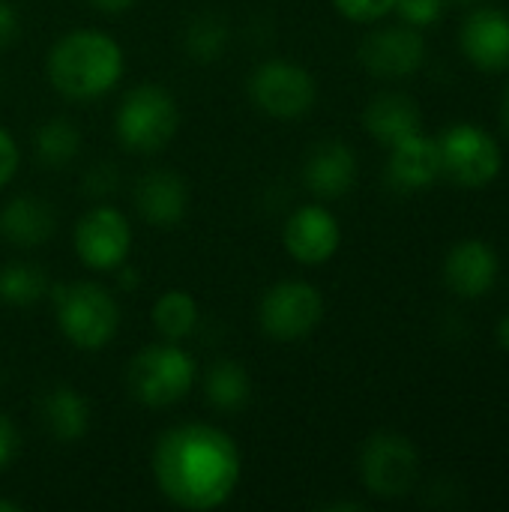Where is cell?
<instances>
[{"instance_id":"8992f818","label":"cell","mask_w":509,"mask_h":512,"mask_svg":"<svg viewBox=\"0 0 509 512\" xmlns=\"http://www.w3.org/2000/svg\"><path fill=\"white\" fill-rule=\"evenodd\" d=\"M252 105L276 120H297L315 108L318 84L309 69L291 60H264L249 75Z\"/></svg>"},{"instance_id":"ba28073f","label":"cell","mask_w":509,"mask_h":512,"mask_svg":"<svg viewBox=\"0 0 509 512\" xmlns=\"http://www.w3.org/2000/svg\"><path fill=\"white\" fill-rule=\"evenodd\" d=\"M78 261L96 273H114L126 264L132 249V225L114 204H93L72 231Z\"/></svg>"},{"instance_id":"1f68e13d","label":"cell","mask_w":509,"mask_h":512,"mask_svg":"<svg viewBox=\"0 0 509 512\" xmlns=\"http://www.w3.org/2000/svg\"><path fill=\"white\" fill-rule=\"evenodd\" d=\"M135 3H138V0H90V6H96V9L105 12V15H123V12H129Z\"/></svg>"},{"instance_id":"5bb4252c","label":"cell","mask_w":509,"mask_h":512,"mask_svg":"<svg viewBox=\"0 0 509 512\" xmlns=\"http://www.w3.org/2000/svg\"><path fill=\"white\" fill-rule=\"evenodd\" d=\"M360 174V162L351 144L345 141H321L312 147L303 165V183L318 198H342L354 189Z\"/></svg>"},{"instance_id":"9a60e30c","label":"cell","mask_w":509,"mask_h":512,"mask_svg":"<svg viewBox=\"0 0 509 512\" xmlns=\"http://www.w3.org/2000/svg\"><path fill=\"white\" fill-rule=\"evenodd\" d=\"M462 51L465 57L486 69H509V15L504 9H477L462 24Z\"/></svg>"},{"instance_id":"7c38bea8","label":"cell","mask_w":509,"mask_h":512,"mask_svg":"<svg viewBox=\"0 0 509 512\" xmlns=\"http://www.w3.org/2000/svg\"><path fill=\"white\" fill-rule=\"evenodd\" d=\"M360 63L375 78H408L426 63V39L417 27H381L360 45Z\"/></svg>"},{"instance_id":"277c9868","label":"cell","mask_w":509,"mask_h":512,"mask_svg":"<svg viewBox=\"0 0 509 512\" xmlns=\"http://www.w3.org/2000/svg\"><path fill=\"white\" fill-rule=\"evenodd\" d=\"M51 303L60 333L78 351H102L120 330V306L99 282L51 285Z\"/></svg>"},{"instance_id":"836d02e7","label":"cell","mask_w":509,"mask_h":512,"mask_svg":"<svg viewBox=\"0 0 509 512\" xmlns=\"http://www.w3.org/2000/svg\"><path fill=\"white\" fill-rule=\"evenodd\" d=\"M324 510L327 512H363L366 510V504H360V501H333V504H324Z\"/></svg>"},{"instance_id":"8d00e7d4","label":"cell","mask_w":509,"mask_h":512,"mask_svg":"<svg viewBox=\"0 0 509 512\" xmlns=\"http://www.w3.org/2000/svg\"><path fill=\"white\" fill-rule=\"evenodd\" d=\"M504 126H507V132H509V90H507V96H504Z\"/></svg>"},{"instance_id":"3957f363","label":"cell","mask_w":509,"mask_h":512,"mask_svg":"<svg viewBox=\"0 0 509 512\" xmlns=\"http://www.w3.org/2000/svg\"><path fill=\"white\" fill-rule=\"evenodd\" d=\"M180 129V105L174 93L156 81L126 90L114 111V135L123 150L135 156H153L165 150Z\"/></svg>"},{"instance_id":"e575fe53","label":"cell","mask_w":509,"mask_h":512,"mask_svg":"<svg viewBox=\"0 0 509 512\" xmlns=\"http://www.w3.org/2000/svg\"><path fill=\"white\" fill-rule=\"evenodd\" d=\"M498 345H501L504 351H509V315H504L501 324H498Z\"/></svg>"},{"instance_id":"83f0119b","label":"cell","mask_w":509,"mask_h":512,"mask_svg":"<svg viewBox=\"0 0 509 512\" xmlns=\"http://www.w3.org/2000/svg\"><path fill=\"white\" fill-rule=\"evenodd\" d=\"M21 165V150H18V141L12 138V132L6 126H0V189L15 177Z\"/></svg>"},{"instance_id":"f546056e","label":"cell","mask_w":509,"mask_h":512,"mask_svg":"<svg viewBox=\"0 0 509 512\" xmlns=\"http://www.w3.org/2000/svg\"><path fill=\"white\" fill-rule=\"evenodd\" d=\"M18 450H21V435H18L15 423L0 411V471H6L15 462Z\"/></svg>"},{"instance_id":"7402d4cb","label":"cell","mask_w":509,"mask_h":512,"mask_svg":"<svg viewBox=\"0 0 509 512\" xmlns=\"http://www.w3.org/2000/svg\"><path fill=\"white\" fill-rule=\"evenodd\" d=\"M198 321H201V309L195 297L183 288H171L159 294V300L153 303V327L168 342L189 339L198 330Z\"/></svg>"},{"instance_id":"5b68a950","label":"cell","mask_w":509,"mask_h":512,"mask_svg":"<svg viewBox=\"0 0 509 512\" xmlns=\"http://www.w3.org/2000/svg\"><path fill=\"white\" fill-rule=\"evenodd\" d=\"M198 378L195 357L180 342L144 345L126 366V390L144 408H171L183 402Z\"/></svg>"},{"instance_id":"ac0fdd59","label":"cell","mask_w":509,"mask_h":512,"mask_svg":"<svg viewBox=\"0 0 509 512\" xmlns=\"http://www.w3.org/2000/svg\"><path fill=\"white\" fill-rule=\"evenodd\" d=\"M441 150L435 138H426L423 132L399 141L390 147L387 177L402 192H417L432 186L441 177Z\"/></svg>"},{"instance_id":"d590c367","label":"cell","mask_w":509,"mask_h":512,"mask_svg":"<svg viewBox=\"0 0 509 512\" xmlns=\"http://www.w3.org/2000/svg\"><path fill=\"white\" fill-rule=\"evenodd\" d=\"M24 507L18 501H9V498H0V512H21Z\"/></svg>"},{"instance_id":"6da1fadb","label":"cell","mask_w":509,"mask_h":512,"mask_svg":"<svg viewBox=\"0 0 509 512\" xmlns=\"http://www.w3.org/2000/svg\"><path fill=\"white\" fill-rule=\"evenodd\" d=\"M243 477L237 441L213 423H177L153 444V480L162 498L180 510L225 507Z\"/></svg>"},{"instance_id":"ffe728a7","label":"cell","mask_w":509,"mask_h":512,"mask_svg":"<svg viewBox=\"0 0 509 512\" xmlns=\"http://www.w3.org/2000/svg\"><path fill=\"white\" fill-rule=\"evenodd\" d=\"M363 123L369 129V135L387 147L417 135L423 129V114L417 108V102L405 93H378L363 114Z\"/></svg>"},{"instance_id":"4dcf8cb0","label":"cell","mask_w":509,"mask_h":512,"mask_svg":"<svg viewBox=\"0 0 509 512\" xmlns=\"http://www.w3.org/2000/svg\"><path fill=\"white\" fill-rule=\"evenodd\" d=\"M21 33V15L12 0H0V48H9Z\"/></svg>"},{"instance_id":"f1b7e54d","label":"cell","mask_w":509,"mask_h":512,"mask_svg":"<svg viewBox=\"0 0 509 512\" xmlns=\"http://www.w3.org/2000/svg\"><path fill=\"white\" fill-rule=\"evenodd\" d=\"M84 189L93 198H99V201L108 198L117 189V171H114V165H96V168H90L87 177H84Z\"/></svg>"},{"instance_id":"d6986e66","label":"cell","mask_w":509,"mask_h":512,"mask_svg":"<svg viewBox=\"0 0 509 512\" xmlns=\"http://www.w3.org/2000/svg\"><path fill=\"white\" fill-rule=\"evenodd\" d=\"M39 420L57 444H78L90 432V402L81 390L57 384L39 399Z\"/></svg>"},{"instance_id":"2e32d148","label":"cell","mask_w":509,"mask_h":512,"mask_svg":"<svg viewBox=\"0 0 509 512\" xmlns=\"http://www.w3.org/2000/svg\"><path fill=\"white\" fill-rule=\"evenodd\" d=\"M498 276V255L483 240H462L450 249L444 261V282L453 294L465 300L483 297Z\"/></svg>"},{"instance_id":"4fadbf2b","label":"cell","mask_w":509,"mask_h":512,"mask_svg":"<svg viewBox=\"0 0 509 512\" xmlns=\"http://www.w3.org/2000/svg\"><path fill=\"white\" fill-rule=\"evenodd\" d=\"M135 210L153 228H177L189 213V186L171 168H153L138 177L132 192Z\"/></svg>"},{"instance_id":"d6a6232c","label":"cell","mask_w":509,"mask_h":512,"mask_svg":"<svg viewBox=\"0 0 509 512\" xmlns=\"http://www.w3.org/2000/svg\"><path fill=\"white\" fill-rule=\"evenodd\" d=\"M114 273H117V282H120V288H123V291H132V288L138 285V273H135L132 267H126V264H123V267H117Z\"/></svg>"},{"instance_id":"7a4b0ae2","label":"cell","mask_w":509,"mask_h":512,"mask_svg":"<svg viewBox=\"0 0 509 512\" xmlns=\"http://www.w3.org/2000/svg\"><path fill=\"white\" fill-rule=\"evenodd\" d=\"M126 72L120 42L96 27L63 33L45 57L48 84L69 102H93L111 93Z\"/></svg>"},{"instance_id":"8fae6325","label":"cell","mask_w":509,"mask_h":512,"mask_svg":"<svg viewBox=\"0 0 509 512\" xmlns=\"http://www.w3.org/2000/svg\"><path fill=\"white\" fill-rule=\"evenodd\" d=\"M342 228L339 219L324 204H303L297 207L285 228H282V246L285 252L306 267H318L330 261L339 252Z\"/></svg>"},{"instance_id":"603a6c76","label":"cell","mask_w":509,"mask_h":512,"mask_svg":"<svg viewBox=\"0 0 509 512\" xmlns=\"http://www.w3.org/2000/svg\"><path fill=\"white\" fill-rule=\"evenodd\" d=\"M51 291L48 276L33 261H9L0 264V306L27 309L36 306Z\"/></svg>"},{"instance_id":"52a82bcc","label":"cell","mask_w":509,"mask_h":512,"mask_svg":"<svg viewBox=\"0 0 509 512\" xmlns=\"http://www.w3.org/2000/svg\"><path fill=\"white\" fill-rule=\"evenodd\" d=\"M324 297L312 282L285 279L264 291L258 303V327L273 342H300L318 330Z\"/></svg>"},{"instance_id":"44dd1931","label":"cell","mask_w":509,"mask_h":512,"mask_svg":"<svg viewBox=\"0 0 509 512\" xmlns=\"http://www.w3.org/2000/svg\"><path fill=\"white\" fill-rule=\"evenodd\" d=\"M204 396H207V405L219 414L243 411L252 399V378L246 366L228 357L210 363L204 375Z\"/></svg>"},{"instance_id":"cb8c5ba5","label":"cell","mask_w":509,"mask_h":512,"mask_svg":"<svg viewBox=\"0 0 509 512\" xmlns=\"http://www.w3.org/2000/svg\"><path fill=\"white\" fill-rule=\"evenodd\" d=\"M81 150V132L69 117H48L33 135V153L45 168H66Z\"/></svg>"},{"instance_id":"484cf974","label":"cell","mask_w":509,"mask_h":512,"mask_svg":"<svg viewBox=\"0 0 509 512\" xmlns=\"http://www.w3.org/2000/svg\"><path fill=\"white\" fill-rule=\"evenodd\" d=\"M333 6L357 24H372L390 15L396 0H333Z\"/></svg>"},{"instance_id":"9c48e42d","label":"cell","mask_w":509,"mask_h":512,"mask_svg":"<svg viewBox=\"0 0 509 512\" xmlns=\"http://www.w3.org/2000/svg\"><path fill=\"white\" fill-rule=\"evenodd\" d=\"M438 150H441V171L459 186L480 189L501 174L498 141L474 123L450 126L438 138Z\"/></svg>"},{"instance_id":"4316f807","label":"cell","mask_w":509,"mask_h":512,"mask_svg":"<svg viewBox=\"0 0 509 512\" xmlns=\"http://www.w3.org/2000/svg\"><path fill=\"white\" fill-rule=\"evenodd\" d=\"M393 9H396V12L402 15V21L411 24V27H429V24H435V21L441 18L444 0H396Z\"/></svg>"},{"instance_id":"d4e9b609","label":"cell","mask_w":509,"mask_h":512,"mask_svg":"<svg viewBox=\"0 0 509 512\" xmlns=\"http://www.w3.org/2000/svg\"><path fill=\"white\" fill-rule=\"evenodd\" d=\"M228 39L231 30L225 18H219L216 12H201L183 30V51L195 63H216L228 51Z\"/></svg>"},{"instance_id":"30bf717a","label":"cell","mask_w":509,"mask_h":512,"mask_svg":"<svg viewBox=\"0 0 509 512\" xmlns=\"http://www.w3.org/2000/svg\"><path fill=\"white\" fill-rule=\"evenodd\" d=\"M420 459L414 444L396 432H378L363 444L360 477L375 498H402L414 489Z\"/></svg>"},{"instance_id":"e0dca14e","label":"cell","mask_w":509,"mask_h":512,"mask_svg":"<svg viewBox=\"0 0 509 512\" xmlns=\"http://www.w3.org/2000/svg\"><path fill=\"white\" fill-rule=\"evenodd\" d=\"M57 231L54 207L39 195H15L0 207V237L18 249H39Z\"/></svg>"},{"instance_id":"74e56055","label":"cell","mask_w":509,"mask_h":512,"mask_svg":"<svg viewBox=\"0 0 509 512\" xmlns=\"http://www.w3.org/2000/svg\"><path fill=\"white\" fill-rule=\"evenodd\" d=\"M465 3H471V0H465Z\"/></svg>"}]
</instances>
